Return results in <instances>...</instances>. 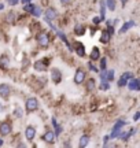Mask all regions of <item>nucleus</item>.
Returning a JSON list of instances; mask_svg holds the SVG:
<instances>
[{
  "instance_id": "obj_25",
  "label": "nucleus",
  "mask_w": 140,
  "mask_h": 148,
  "mask_svg": "<svg viewBox=\"0 0 140 148\" xmlns=\"http://www.w3.org/2000/svg\"><path fill=\"white\" fill-rule=\"evenodd\" d=\"M52 125H54V127H55V130H54V133H55V136H59L60 134V132H62V127L58 125V122H56V119H55L54 116H52Z\"/></svg>"
},
{
  "instance_id": "obj_22",
  "label": "nucleus",
  "mask_w": 140,
  "mask_h": 148,
  "mask_svg": "<svg viewBox=\"0 0 140 148\" xmlns=\"http://www.w3.org/2000/svg\"><path fill=\"white\" fill-rule=\"evenodd\" d=\"M104 4L110 11H114L117 7V0H104Z\"/></svg>"
},
{
  "instance_id": "obj_12",
  "label": "nucleus",
  "mask_w": 140,
  "mask_h": 148,
  "mask_svg": "<svg viewBox=\"0 0 140 148\" xmlns=\"http://www.w3.org/2000/svg\"><path fill=\"white\" fill-rule=\"evenodd\" d=\"M128 88H129V90H135V92H139L140 90V81L137 78H135V77H132V78L128 81Z\"/></svg>"
},
{
  "instance_id": "obj_14",
  "label": "nucleus",
  "mask_w": 140,
  "mask_h": 148,
  "mask_svg": "<svg viewBox=\"0 0 140 148\" xmlns=\"http://www.w3.org/2000/svg\"><path fill=\"white\" fill-rule=\"evenodd\" d=\"M8 67H10V58H8L7 53H3V55L0 56V69L8 70Z\"/></svg>"
},
{
  "instance_id": "obj_15",
  "label": "nucleus",
  "mask_w": 140,
  "mask_h": 148,
  "mask_svg": "<svg viewBox=\"0 0 140 148\" xmlns=\"http://www.w3.org/2000/svg\"><path fill=\"white\" fill-rule=\"evenodd\" d=\"M135 133H136V129H135V127H132L129 132H125V133L121 132V134H119V138H121L122 141H125V143H126V141H129V138L132 137Z\"/></svg>"
},
{
  "instance_id": "obj_30",
  "label": "nucleus",
  "mask_w": 140,
  "mask_h": 148,
  "mask_svg": "<svg viewBox=\"0 0 140 148\" xmlns=\"http://www.w3.org/2000/svg\"><path fill=\"white\" fill-rule=\"evenodd\" d=\"M41 14H43V10H41L38 5H36V7H34V10L32 11V14H30V15H33V16H41Z\"/></svg>"
},
{
  "instance_id": "obj_1",
  "label": "nucleus",
  "mask_w": 140,
  "mask_h": 148,
  "mask_svg": "<svg viewBox=\"0 0 140 148\" xmlns=\"http://www.w3.org/2000/svg\"><path fill=\"white\" fill-rule=\"evenodd\" d=\"M36 41H37V44L41 48H48L49 42H51V37H49V34L47 32H43V30H41V32L37 33Z\"/></svg>"
},
{
  "instance_id": "obj_4",
  "label": "nucleus",
  "mask_w": 140,
  "mask_h": 148,
  "mask_svg": "<svg viewBox=\"0 0 140 148\" xmlns=\"http://www.w3.org/2000/svg\"><path fill=\"white\" fill-rule=\"evenodd\" d=\"M12 133V125L8 121L0 122V136H10Z\"/></svg>"
},
{
  "instance_id": "obj_5",
  "label": "nucleus",
  "mask_w": 140,
  "mask_h": 148,
  "mask_svg": "<svg viewBox=\"0 0 140 148\" xmlns=\"http://www.w3.org/2000/svg\"><path fill=\"white\" fill-rule=\"evenodd\" d=\"M56 18H58V12H56V10H55L54 7H48V8L45 10V12H44V19H45V22L55 21Z\"/></svg>"
},
{
  "instance_id": "obj_2",
  "label": "nucleus",
  "mask_w": 140,
  "mask_h": 148,
  "mask_svg": "<svg viewBox=\"0 0 140 148\" xmlns=\"http://www.w3.org/2000/svg\"><path fill=\"white\" fill-rule=\"evenodd\" d=\"M38 100L36 97H27L26 101H25V110H26L27 114L30 112H34V111L38 110Z\"/></svg>"
},
{
  "instance_id": "obj_38",
  "label": "nucleus",
  "mask_w": 140,
  "mask_h": 148,
  "mask_svg": "<svg viewBox=\"0 0 140 148\" xmlns=\"http://www.w3.org/2000/svg\"><path fill=\"white\" fill-rule=\"evenodd\" d=\"M139 118H140V111H137V112H136L135 115H133V121L137 122V121H139Z\"/></svg>"
},
{
  "instance_id": "obj_36",
  "label": "nucleus",
  "mask_w": 140,
  "mask_h": 148,
  "mask_svg": "<svg viewBox=\"0 0 140 148\" xmlns=\"http://www.w3.org/2000/svg\"><path fill=\"white\" fill-rule=\"evenodd\" d=\"M71 1H73V0H60V4L62 5H69Z\"/></svg>"
},
{
  "instance_id": "obj_39",
  "label": "nucleus",
  "mask_w": 140,
  "mask_h": 148,
  "mask_svg": "<svg viewBox=\"0 0 140 148\" xmlns=\"http://www.w3.org/2000/svg\"><path fill=\"white\" fill-rule=\"evenodd\" d=\"M19 1H21L22 4H27V3H30L32 0H19Z\"/></svg>"
},
{
  "instance_id": "obj_28",
  "label": "nucleus",
  "mask_w": 140,
  "mask_h": 148,
  "mask_svg": "<svg viewBox=\"0 0 140 148\" xmlns=\"http://www.w3.org/2000/svg\"><path fill=\"white\" fill-rule=\"evenodd\" d=\"M100 59V64H99V70L103 71V70L107 69V58H99Z\"/></svg>"
},
{
  "instance_id": "obj_8",
  "label": "nucleus",
  "mask_w": 140,
  "mask_h": 148,
  "mask_svg": "<svg viewBox=\"0 0 140 148\" xmlns=\"http://www.w3.org/2000/svg\"><path fill=\"white\" fill-rule=\"evenodd\" d=\"M51 79L54 84H60L62 81V71L58 67H52L51 69Z\"/></svg>"
},
{
  "instance_id": "obj_29",
  "label": "nucleus",
  "mask_w": 140,
  "mask_h": 148,
  "mask_svg": "<svg viewBox=\"0 0 140 148\" xmlns=\"http://www.w3.org/2000/svg\"><path fill=\"white\" fill-rule=\"evenodd\" d=\"M56 33H58V36H59L60 38L63 40V42H65L66 45H67V48H69V49H71V45H70V42L67 41V37H66V36H65V34H63V33H62V32H59V30H56Z\"/></svg>"
},
{
  "instance_id": "obj_26",
  "label": "nucleus",
  "mask_w": 140,
  "mask_h": 148,
  "mask_svg": "<svg viewBox=\"0 0 140 148\" xmlns=\"http://www.w3.org/2000/svg\"><path fill=\"white\" fill-rule=\"evenodd\" d=\"M34 7H36V4H33L32 1H30V3H27V4H23V11H25V12H29V14H32V11L34 10Z\"/></svg>"
},
{
  "instance_id": "obj_20",
  "label": "nucleus",
  "mask_w": 140,
  "mask_h": 148,
  "mask_svg": "<svg viewBox=\"0 0 140 148\" xmlns=\"http://www.w3.org/2000/svg\"><path fill=\"white\" fill-rule=\"evenodd\" d=\"M88 144H89V136H88V134H82L80 137V140H78V147L85 148Z\"/></svg>"
},
{
  "instance_id": "obj_35",
  "label": "nucleus",
  "mask_w": 140,
  "mask_h": 148,
  "mask_svg": "<svg viewBox=\"0 0 140 148\" xmlns=\"http://www.w3.org/2000/svg\"><path fill=\"white\" fill-rule=\"evenodd\" d=\"M108 140H110V136H104V138H103V147H107Z\"/></svg>"
},
{
  "instance_id": "obj_17",
  "label": "nucleus",
  "mask_w": 140,
  "mask_h": 148,
  "mask_svg": "<svg viewBox=\"0 0 140 148\" xmlns=\"http://www.w3.org/2000/svg\"><path fill=\"white\" fill-rule=\"evenodd\" d=\"M84 82H85V89H86V92H92V90L96 88V81H95L93 78H88V79H85Z\"/></svg>"
},
{
  "instance_id": "obj_33",
  "label": "nucleus",
  "mask_w": 140,
  "mask_h": 148,
  "mask_svg": "<svg viewBox=\"0 0 140 148\" xmlns=\"http://www.w3.org/2000/svg\"><path fill=\"white\" fill-rule=\"evenodd\" d=\"M88 67H89L92 71H95V73H99V67L93 66V64H92V62H89V63H88Z\"/></svg>"
},
{
  "instance_id": "obj_34",
  "label": "nucleus",
  "mask_w": 140,
  "mask_h": 148,
  "mask_svg": "<svg viewBox=\"0 0 140 148\" xmlns=\"http://www.w3.org/2000/svg\"><path fill=\"white\" fill-rule=\"evenodd\" d=\"M92 22H93L95 25H99V23L102 22V19H100L99 16H93V19H92Z\"/></svg>"
},
{
  "instance_id": "obj_9",
  "label": "nucleus",
  "mask_w": 140,
  "mask_h": 148,
  "mask_svg": "<svg viewBox=\"0 0 140 148\" xmlns=\"http://www.w3.org/2000/svg\"><path fill=\"white\" fill-rule=\"evenodd\" d=\"M55 138H56V136H55L54 130H47V132L41 136V140H43L44 143H47V144H54Z\"/></svg>"
},
{
  "instance_id": "obj_27",
  "label": "nucleus",
  "mask_w": 140,
  "mask_h": 148,
  "mask_svg": "<svg viewBox=\"0 0 140 148\" xmlns=\"http://www.w3.org/2000/svg\"><path fill=\"white\" fill-rule=\"evenodd\" d=\"M104 12H106V4H104V0H100V19H102V21L106 19Z\"/></svg>"
},
{
  "instance_id": "obj_31",
  "label": "nucleus",
  "mask_w": 140,
  "mask_h": 148,
  "mask_svg": "<svg viewBox=\"0 0 140 148\" xmlns=\"http://www.w3.org/2000/svg\"><path fill=\"white\" fill-rule=\"evenodd\" d=\"M99 88L102 90H108L110 89V82H108V81H102V84H100Z\"/></svg>"
},
{
  "instance_id": "obj_43",
  "label": "nucleus",
  "mask_w": 140,
  "mask_h": 148,
  "mask_svg": "<svg viewBox=\"0 0 140 148\" xmlns=\"http://www.w3.org/2000/svg\"><path fill=\"white\" fill-rule=\"evenodd\" d=\"M1 110H3V106H1V104H0V111H1Z\"/></svg>"
},
{
  "instance_id": "obj_37",
  "label": "nucleus",
  "mask_w": 140,
  "mask_h": 148,
  "mask_svg": "<svg viewBox=\"0 0 140 148\" xmlns=\"http://www.w3.org/2000/svg\"><path fill=\"white\" fill-rule=\"evenodd\" d=\"M15 115L19 116V118H22V111H21V108H18V107L15 108Z\"/></svg>"
},
{
  "instance_id": "obj_32",
  "label": "nucleus",
  "mask_w": 140,
  "mask_h": 148,
  "mask_svg": "<svg viewBox=\"0 0 140 148\" xmlns=\"http://www.w3.org/2000/svg\"><path fill=\"white\" fill-rule=\"evenodd\" d=\"M5 3L8 5H11V7H14V5H16L19 3V0H5Z\"/></svg>"
},
{
  "instance_id": "obj_21",
  "label": "nucleus",
  "mask_w": 140,
  "mask_h": 148,
  "mask_svg": "<svg viewBox=\"0 0 140 148\" xmlns=\"http://www.w3.org/2000/svg\"><path fill=\"white\" fill-rule=\"evenodd\" d=\"M136 23H135V21H128V22H125L124 25H122V27L119 29V33H126L129 29H132V27L135 26Z\"/></svg>"
},
{
  "instance_id": "obj_10",
  "label": "nucleus",
  "mask_w": 140,
  "mask_h": 148,
  "mask_svg": "<svg viewBox=\"0 0 140 148\" xmlns=\"http://www.w3.org/2000/svg\"><path fill=\"white\" fill-rule=\"evenodd\" d=\"M74 52L80 56V58H84L85 56V45L81 41H75L74 42Z\"/></svg>"
},
{
  "instance_id": "obj_11",
  "label": "nucleus",
  "mask_w": 140,
  "mask_h": 148,
  "mask_svg": "<svg viewBox=\"0 0 140 148\" xmlns=\"http://www.w3.org/2000/svg\"><path fill=\"white\" fill-rule=\"evenodd\" d=\"M11 95V88L7 84H0V97L3 99H8Z\"/></svg>"
},
{
  "instance_id": "obj_13",
  "label": "nucleus",
  "mask_w": 140,
  "mask_h": 148,
  "mask_svg": "<svg viewBox=\"0 0 140 148\" xmlns=\"http://www.w3.org/2000/svg\"><path fill=\"white\" fill-rule=\"evenodd\" d=\"M25 137H26L27 141H32L33 138L36 137V129H34V126H32V125L26 126V129H25Z\"/></svg>"
},
{
  "instance_id": "obj_23",
  "label": "nucleus",
  "mask_w": 140,
  "mask_h": 148,
  "mask_svg": "<svg viewBox=\"0 0 140 148\" xmlns=\"http://www.w3.org/2000/svg\"><path fill=\"white\" fill-rule=\"evenodd\" d=\"M104 79H106V81H108V82L114 79V70L113 69H110V70L106 69V70H104Z\"/></svg>"
},
{
  "instance_id": "obj_6",
  "label": "nucleus",
  "mask_w": 140,
  "mask_h": 148,
  "mask_svg": "<svg viewBox=\"0 0 140 148\" xmlns=\"http://www.w3.org/2000/svg\"><path fill=\"white\" fill-rule=\"evenodd\" d=\"M33 67L36 71H47L48 70V59H41V60H36L33 63Z\"/></svg>"
},
{
  "instance_id": "obj_41",
  "label": "nucleus",
  "mask_w": 140,
  "mask_h": 148,
  "mask_svg": "<svg viewBox=\"0 0 140 148\" xmlns=\"http://www.w3.org/2000/svg\"><path fill=\"white\" fill-rule=\"evenodd\" d=\"M3 144H4V141L1 140V137H0V147H3Z\"/></svg>"
},
{
  "instance_id": "obj_40",
  "label": "nucleus",
  "mask_w": 140,
  "mask_h": 148,
  "mask_svg": "<svg viewBox=\"0 0 140 148\" xmlns=\"http://www.w3.org/2000/svg\"><path fill=\"white\" fill-rule=\"evenodd\" d=\"M119 1H121L122 7H125V5H126V3H128V0H119Z\"/></svg>"
},
{
  "instance_id": "obj_16",
  "label": "nucleus",
  "mask_w": 140,
  "mask_h": 148,
  "mask_svg": "<svg viewBox=\"0 0 140 148\" xmlns=\"http://www.w3.org/2000/svg\"><path fill=\"white\" fill-rule=\"evenodd\" d=\"M86 32V26L82 23H77L74 26V34L75 36H84Z\"/></svg>"
},
{
  "instance_id": "obj_42",
  "label": "nucleus",
  "mask_w": 140,
  "mask_h": 148,
  "mask_svg": "<svg viewBox=\"0 0 140 148\" xmlns=\"http://www.w3.org/2000/svg\"><path fill=\"white\" fill-rule=\"evenodd\" d=\"M3 7H4V5H3V3H0V11L3 10Z\"/></svg>"
},
{
  "instance_id": "obj_18",
  "label": "nucleus",
  "mask_w": 140,
  "mask_h": 148,
  "mask_svg": "<svg viewBox=\"0 0 140 148\" xmlns=\"http://www.w3.org/2000/svg\"><path fill=\"white\" fill-rule=\"evenodd\" d=\"M99 58H100V49L97 47H93L89 53V59H91V62H95V60H99Z\"/></svg>"
},
{
  "instance_id": "obj_24",
  "label": "nucleus",
  "mask_w": 140,
  "mask_h": 148,
  "mask_svg": "<svg viewBox=\"0 0 140 148\" xmlns=\"http://www.w3.org/2000/svg\"><path fill=\"white\" fill-rule=\"evenodd\" d=\"M5 19H7V22H8V23H15L16 12H14V11H10V12L7 14V16H5Z\"/></svg>"
},
{
  "instance_id": "obj_3",
  "label": "nucleus",
  "mask_w": 140,
  "mask_h": 148,
  "mask_svg": "<svg viewBox=\"0 0 140 148\" xmlns=\"http://www.w3.org/2000/svg\"><path fill=\"white\" fill-rule=\"evenodd\" d=\"M85 77H86V71H85L84 69L78 67V69L75 70L74 78H73V81H74L75 85H81V84H84V81H85Z\"/></svg>"
},
{
  "instance_id": "obj_19",
  "label": "nucleus",
  "mask_w": 140,
  "mask_h": 148,
  "mask_svg": "<svg viewBox=\"0 0 140 148\" xmlns=\"http://www.w3.org/2000/svg\"><path fill=\"white\" fill-rule=\"evenodd\" d=\"M110 38H111V34H110L106 29H103L102 34H100V38H99V41L102 42V44H107V42L110 41Z\"/></svg>"
},
{
  "instance_id": "obj_7",
  "label": "nucleus",
  "mask_w": 140,
  "mask_h": 148,
  "mask_svg": "<svg viewBox=\"0 0 140 148\" xmlns=\"http://www.w3.org/2000/svg\"><path fill=\"white\" fill-rule=\"evenodd\" d=\"M133 77V74L130 73V71H125L121 77L118 78V82H117V85H118V88H122V86H126V84H128V81H129L130 78Z\"/></svg>"
}]
</instances>
